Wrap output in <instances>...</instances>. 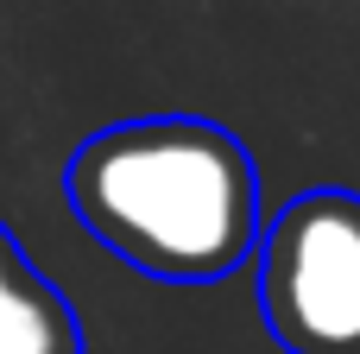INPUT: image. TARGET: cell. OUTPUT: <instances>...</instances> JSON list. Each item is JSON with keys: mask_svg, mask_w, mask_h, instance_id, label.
Segmentation results:
<instances>
[{"mask_svg": "<svg viewBox=\"0 0 360 354\" xmlns=\"http://www.w3.org/2000/svg\"><path fill=\"white\" fill-rule=\"evenodd\" d=\"M259 317L285 354H360V196L316 184L253 247Z\"/></svg>", "mask_w": 360, "mask_h": 354, "instance_id": "2", "label": "cell"}, {"mask_svg": "<svg viewBox=\"0 0 360 354\" xmlns=\"http://www.w3.org/2000/svg\"><path fill=\"white\" fill-rule=\"evenodd\" d=\"M0 354H82L70 298L32 266L19 234L0 222Z\"/></svg>", "mask_w": 360, "mask_h": 354, "instance_id": "3", "label": "cell"}, {"mask_svg": "<svg viewBox=\"0 0 360 354\" xmlns=\"http://www.w3.org/2000/svg\"><path fill=\"white\" fill-rule=\"evenodd\" d=\"M70 215L133 272L215 285L259 247V165L240 133L196 114H146L89 133L63 165Z\"/></svg>", "mask_w": 360, "mask_h": 354, "instance_id": "1", "label": "cell"}]
</instances>
